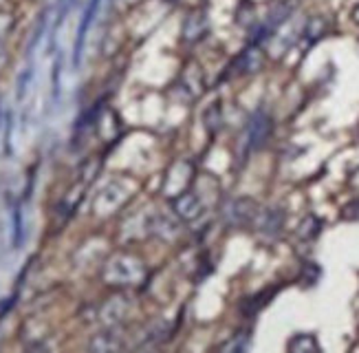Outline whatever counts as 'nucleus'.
Here are the masks:
<instances>
[{
    "label": "nucleus",
    "instance_id": "13",
    "mask_svg": "<svg viewBox=\"0 0 359 353\" xmlns=\"http://www.w3.org/2000/svg\"><path fill=\"white\" fill-rule=\"evenodd\" d=\"M126 312H128V305L123 302L121 298H113L111 302H108L106 307H104V312H102V318L106 320V325H115V322H119L123 316H126Z\"/></svg>",
    "mask_w": 359,
    "mask_h": 353
},
{
    "label": "nucleus",
    "instance_id": "8",
    "mask_svg": "<svg viewBox=\"0 0 359 353\" xmlns=\"http://www.w3.org/2000/svg\"><path fill=\"white\" fill-rule=\"evenodd\" d=\"M150 232L161 241H177L181 237V219L177 214H154L150 221Z\"/></svg>",
    "mask_w": 359,
    "mask_h": 353
},
{
    "label": "nucleus",
    "instance_id": "12",
    "mask_svg": "<svg viewBox=\"0 0 359 353\" xmlns=\"http://www.w3.org/2000/svg\"><path fill=\"white\" fill-rule=\"evenodd\" d=\"M322 229V221L316 217V214H306V217L302 219V223L298 225V239L300 241H313Z\"/></svg>",
    "mask_w": 359,
    "mask_h": 353
},
{
    "label": "nucleus",
    "instance_id": "7",
    "mask_svg": "<svg viewBox=\"0 0 359 353\" xmlns=\"http://www.w3.org/2000/svg\"><path fill=\"white\" fill-rule=\"evenodd\" d=\"M254 225L258 227V232L262 237H278L280 229L285 227V212L280 208H264V210H258L256 219H254Z\"/></svg>",
    "mask_w": 359,
    "mask_h": 353
},
{
    "label": "nucleus",
    "instance_id": "11",
    "mask_svg": "<svg viewBox=\"0 0 359 353\" xmlns=\"http://www.w3.org/2000/svg\"><path fill=\"white\" fill-rule=\"evenodd\" d=\"M97 3H100V0H90V5L84 11V20L80 25V32H77V42H75V65L80 62V53H82V47H84V38H86V32H88V27H90L93 16H95Z\"/></svg>",
    "mask_w": 359,
    "mask_h": 353
},
{
    "label": "nucleus",
    "instance_id": "3",
    "mask_svg": "<svg viewBox=\"0 0 359 353\" xmlns=\"http://www.w3.org/2000/svg\"><path fill=\"white\" fill-rule=\"evenodd\" d=\"M192 181H194V164L190 159H177L165 173L163 194L172 201L175 197L192 188Z\"/></svg>",
    "mask_w": 359,
    "mask_h": 353
},
{
    "label": "nucleus",
    "instance_id": "2",
    "mask_svg": "<svg viewBox=\"0 0 359 353\" xmlns=\"http://www.w3.org/2000/svg\"><path fill=\"white\" fill-rule=\"evenodd\" d=\"M133 192H135V186L128 179L108 181L95 197V201H93V212H95L97 217H111V214H115L130 201Z\"/></svg>",
    "mask_w": 359,
    "mask_h": 353
},
{
    "label": "nucleus",
    "instance_id": "16",
    "mask_svg": "<svg viewBox=\"0 0 359 353\" xmlns=\"http://www.w3.org/2000/svg\"><path fill=\"white\" fill-rule=\"evenodd\" d=\"M326 32V22L322 18H311L304 27V36H309L311 40L322 38V34Z\"/></svg>",
    "mask_w": 359,
    "mask_h": 353
},
{
    "label": "nucleus",
    "instance_id": "10",
    "mask_svg": "<svg viewBox=\"0 0 359 353\" xmlns=\"http://www.w3.org/2000/svg\"><path fill=\"white\" fill-rule=\"evenodd\" d=\"M287 349L293 353H311V351H320V342L313 333H295L287 342Z\"/></svg>",
    "mask_w": 359,
    "mask_h": 353
},
{
    "label": "nucleus",
    "instance_id": "14",
    "mask_svg": "<svg viewBox=\"0 0 359 353\" xmlns=\"http://www.w3.org/2000/svg\"><path fill=\"white\" fill-rule=\"evenodd\" d=\"M238 67H241L243 73H256V71L262 67V53H260V49L256 47V44H254V47H249V49L241 55Z\"/></svg>",
    "mask_w": 359,
    "mask_h": 353
},
{
    "label": "nucleus",
    "instance_id": "21",
    "mask_svg": "<svg viewBox=\"0 0 359 353\" xmlns=\"http://www.w3.org/2000/svg\"><path fill=\"white\" fill-rule=\"evenodd\" d=\"M29 78H31V69H27V73H22V75H20V80H18V98H22V95H25Z\"/></svg>",
    "mask_w": 359,
    "mask_h": 353
},
{
    "label": "nucleus",
    "instance_id": "4",
    "mask_svg": "<svg viewBox=\"0 0 359 353\" xmlns=\"http://www.w3.org/2000/svg\"><path fill=\"white\" fill-rule=\"evenodd\" d=\"M273 133V119L269 113L264 111H256L252 115V119L247 121V131H245V150L252 152L258 150L267 144V140Z\"/></svg>",
    "mask_w": 359,
    "mask_h": 353
},
{
    "label": "nucleus",
    "instance_id": "5",
    "mask_svg": "<svg viewBox=\"0 0 359 353\" xmlns=\"http://www.w3.org/2000/svg\"><path fill=\"white\" fill-rule=\"evenodd\" d=\"M258 210L260 208L254 199H247V197L233 199V201H229V206L225 208V219L233 227H247L254 223Z\"/></svg>",
    "mask_w": 359,
    "mask_h": 353
},
{
    "label": "nucleus",
    "instance_id": "15",
    "mask_svg": "<svg viewBox=\"0 0 359 353\" xmlns=\"http://www.w3.org/2000/svg\"><path fill=\"white\" fill-rule=\"evenodd\" d=\"M121 347H123L121 335H115V333H102V335H95L90 340L93 351H117Z\"/></svg>",
    "mask_w": 359,
    "mask_h": 353
},
{
    "label": "nucleus",
    "instance_id": "22",
    "mask_svg": "<svg viewBox=\"0 0 359 353\" xmlns=\"http://www.w3.org/2000/svg\"><path fill=\"white\" fill-rule=\"evenodd\" d=\"M7 58H9V53H7V47H5V42L0 40V71L5 69V65H7Z\"/></svg>",
    "mask_w": 359,
    "mask_h": 353
},
{
    "label": "nucleus",
    "instance_id": "19",
    "mask_svg": "<svg viewBox=\"0 0 359 353\" xmlns=\"http://www.w3.org/2000/svg\"><path fill=\"white\" fill-rule=\"evenodd\" d=\"M205 124H208V128H210L212 133L218 128V124H221V115H218V106H212V109L205 113Z\"/></svg>",
    "mask_w": 359,
    "mask_h": 353
},
{
    "label": "nucleus",
    "instance_id": "1",
    "mask_svg": "<svg viewBox=\"0 0 359 353\" xmlns=\"http://www.w3.org/2000/svg\"><path fill=\"white\" fill-rule=\"evenodd\" d=\"M148 279V267L130 252H117L102 267V281L111 287H137Z\"/></svg>",
    "mask_w": 359,
    "mask_h": 353
},
{
    "label": "nucleus",
    "instance_id": "18",
    "mask_svg": "<svg viewBox=\"0 0 359 353\" xmlns=\"http://www.w3.org/2000/svg\"><path fill=\"white\" fill-rule=\"evenodd\" d=\"M13 248H20V243H22V214H20V208H15L13 210Z\"/></svg>",
    "mask_w": 359,
    "mask_h": 353
},
{
    "label": "nucleus",
    "instance_id": "23",
    "mask_svg": "<svg viewBox=\"0 0 359 353\" xmlns=\"http://www.w3.org/2000/svg\"><path fill=\"white\" fill-rule=\"evenodd\" d=\"M351 186L359 190V168H357V171H355V173L351 175Z\"/></svg>",
    "mask_w": 359,
    "mask_h": 353
},
{
    "label": "nucleus",
    "instance_id": "6",
    "mask_svg": "<svg viewBox=\"0 0 359 353\" xmlns=\"http://www.w3.org/2000/svg\"><path fill=\"white\" fill-rule=\"evenodd\" d=\"M172 210L183 223H194L203 214V201H201V197L190 188L172 199Z\"/></svg>",
    "mask_w": 359,
    "mask_h": 353
},
{
    "label": "nucleus",
    "instance_id": "24",
    "mask_svg": "<svg viewBox=\"0 0 359 353\" xmlns=\"http://www.w3.org/2000/svg\"><path fill=\"white\" fill-rule=\"evenodd\" d=\"M351 16H353V20L359 25V5H355V7H353V13H351Z\"/></svg>",
    "mask_w": 359,
    "mask_h": 353
},
{
    "label": "nucleus",
    "instance_id": "20",
    "mask_svg": "<svg viewBox=\"0 0 359 353\" xmlns=\"http://www.w3.org/2000/svg\"><path fill=\"white\" fill-rule=\"evenodd\" d=\"M11 25H13V18L9 16V13H3V11H0V38H3V36L9 32Z\"/></svg>",
    "mask_w": 359,
    "mask_h": 353
},
{
    "label": "nucleus",
    "instance_id": "9",
    "mask_svg": "<svg viewBox=\"0 0 359 353\" xmlns=\"http://www.w3.org/2000/svg\"><path fill=\"white\" fill-rule=\"evenodd\" d=\"M183 40L187 44H196L198 40L205 38L208 34V13L203 9H196L192 11L190 16L183 20Z\"/></svg>",
    "mask_w": 359,
    "mask_h": 353
},
{
    "label": "nucleus",
    "instance_id": "17",
    "mask_svg": "<svg viewBox=\"0 0 359 353\" xmlns=\"http://www.w3.org/2000/svg\"><path fill=\"white\" fill-rule=\"evenodd\" d=\"M249 347V335L247 333H236V338L225 345H221L223 351H245Z\"/></svg>",
    "mask_w": 359,
    "mask_h": 353
}]
</instances>
